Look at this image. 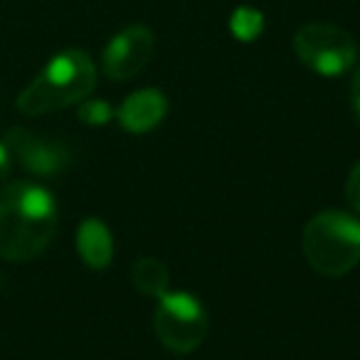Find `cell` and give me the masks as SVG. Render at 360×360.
I'll list each match as a JSON object with an SVG mask.
<instances>
[{
	"label": "cell",
	"instance_id": "obj_12",
	"mask_svg": "<svg viewBox=\"0 0 360 360\" xmlns=\"http://www.w3.org/2000/svg\"><path fill=\"white\" fill-rule=\"evenodd\" d=\"M77 119L86 126H106L109 121L116 119V109H111L109 101H101V99H84L79 101V109H77Z\"/></svg>",
	"mask_w": 360,
	"mask_h": 360
},
{
	"label": "cell",
	"instance_id": "obj_9",
	"mask_svg": "<svg viewBox=\"0 0 360 360\" xmlns=\"http://www.w3.org/2000/svg\"><path fill=\"white\" fill-rule=\"evenodd\" d=\"M77 252L89 269H106L114 259V237L111 230L96 217L82 220L77 230Z\"/></svg>",
	"mask_w": 360,
	"mask_h": 360
},
{
	"label": "cell",
	"instance_id": "obj_11",
	"mask_svg": "<svg viewBox=\"0 0 360 360\" xmlns=\"http://www.w3.org/2000/svg\"><path fill=\"white\" fill-rule=\"evenodd\" d=\"M264 30V15L252 6H240L230 15V32L240 42H252Z\"/></svg>",
	"mask_w": 360,
	"mask_h": 360
},
{
	"label": "cell",
	"instance_id": "obj_6",
	"mask_svg": "<svg viewBox=\"0 0 360 360\" xmlns=\"http://www.w3.org/2000/svg\"><path fill=\"white\" fill-rule=\"evenodd\" d=\"M6 148L13 160L22 165L25 170L35 175H60L72 165V150L67 143L55 139H45L27 129H11L6 134Z\"/></svg>",
	"mask_w": 360,
	"mask_h": 360
},
{
	"label": "cell",
	"instance_id": "obj_4",
	"mask_svg": "<svg viewBox=\"0 0 360 360\" xmlns=\"http://www.w3.org/2000/svg\"><path fill=\"white\" fill-rule=\"evenodd\" d=\"M153 328L160 345L175 355H188L205 343L207 311L188 291H165L153 314Z\"/></svg>",
	"mask_w": 360,
	"mask_h": 360
},
{
	"label": "cell",
	"instance_id": "obj_13",
	"mask_svg": "<svg viewBox=\"0 0 360 360\" xmlns=\"http://www.w3.org/2000/svg\"><path fill=\"white\" fill-rule=\"evenodd\" d=\"M345 198L348 202L360 212V160L355 163V168L348 175V186H345Z\"/></svg>",
	"mask_w": 360,
	"mask_h": 360
},
{
	"label": "cell",
	"instance_id": "obj_1",
	"mask_svg": "<svg viewBox=\"0 0 360 360\" xmlns=\"http://www.w3.org/2000/svg\"><path fill=\"white\" fill-rule=\"evenodd\" d=\"M60 210L50 191L35 183H11L0 191V257L32 262L50 247Z\"/></svg>",
	"mask_w": 360,
	"mask_h": 360
},
{
	"label": "cell",
	"instance_id": "obj_10",
	"mask_svg": "<svg viewBox=\"0 0 360 360\" xmlns=\"http://www.w3.org/2000/svg\"><path fill=\"white\" fill-rule=\"evenodd\" d=\"M131 281H134V286L141 294L160 299L170 286V274L160 259H155V257H141V259H136L134 269H131Z\"/></svg>",
	"mask_w": 360,
	"mask_h": 360
},
{
	"label": "cell",
	"instance_id": "obj_14",
	"mask_svg": "<svg viewBox=\"0 0 360 360\" xmlns=\"http://www.w3.org/2000/svg\"><path fill=\"white\" fill-rule=\"evenodd\" d=\"M350 106H353L355 121L360 124V70L353 75V82H350Z\"/></svg>",
	"mask_w": 360,
	"mask_h": 360
},
{
	"label": "cell",
	"instance_id": "obj_3",
	"mask_svg": "<svg viewBox=\"0 0 360 360\" xmlns=\"http://www.w3.org/2000/svg\"><path fill=\"white\" fill-rule=\"evenodd\" d=\"M301 250L319 274H348L360 262V222L340 210L319 212L301 232Z\"/></svg>",
	"mask_w": 360,
	"mask_h": 360
},
{
	"label": "cell",
	"instance_id": "obj_15",
	"mask_svg": "<svg viewBox=\"0 0 360 360\" xmlns=\"http://www.w3.org/2000/svg\"><path fill=\"white\" fill-rule=\"evenodd\" d=\"M11 163H13V158H11V153H8L6 143H0V186L6 183L8 173H11Z\"/></svg>",
	"mask_w": 360,
	"mask_h": 360
},
{
	"label": "cell",
	"instance_id": "obj_2",
	"mask_svg": "<svg viewBox=\"0 0 360 360\" xmlns=\"http://www.w3.org/2000/svg\"><path fill=\"white\" fill-rule=\"evenodd\" d=\"M96 67L84 50H62L42 72L20 91L18 109L25 116H45L52 111L67 109L94 91Z\"/></svg>",
	"mask_w": 360,
	"mask_h": 360
},
{
	"label": "cell",
	"instance_id": "obj_7",
	"mask_svg": "<svg viewBox=\"0 0 360 360\" xmlns=\"http://www.w3.org/2000/svg\"><path fill=\"white\" fill-rule=\"evenodd\" d=\"M153 47H155V37L150 27L146 25L124 27L104 47V55H101L104 75L114 82L134 79L148 65L150 55H153Z\"/></svg>",
	"mask_w": 360,
	"mask_h": 360
},
{
	"label": "cell",
	"instance_id": "obj_8",
	"mask_svg": "<svg viewBox=\"0 0 360 360\" xmlns=\"http://www.w3.org/2000/svg\"><path fill=\"white\" fill-rule=\"evenodd\" d=\"M168 114V96L160 89H139L116 109V121L126 134H148Z\"/></svg>",
	"mask_w": 360,
	"mask_h": 360
},
{
	"label": "cell",
	"instance_id": "obj_5",
	"mask_svg": "<svg viewBox=\"0 0 360 360\" xmlns=\"http://www.w3.org/2000/svg\"><path fill=\"white\" fill-rule=\"evenodd\" d=\"M294 52L304 67L321 77H340L358 60V45L345 30L328 22H309L294 35Z\"/></svg>",
	"mask_w": 360,
	"mask_h": 360
}]
</instances>
